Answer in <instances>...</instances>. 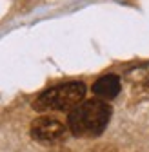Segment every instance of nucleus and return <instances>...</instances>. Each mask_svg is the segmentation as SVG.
<instances>
[{
	"instance_id": "1",
	"label": "nucleus",
	"mask_w": 149,
	"mask_h": 152,
	"mask_svg": "<svg viewBox=\"0 0 149 152\" xmlns=\"http://www.w3.org/2000/svg\"><path fill=\"white\" fill-rule=\"evenodd\" d=\"M113 109L102 100H84L67 114V129L73 136L97 138L105 130Z\"/></svg>"
},
{
	"instance_id": "2",
	"label": "nucleus",
	"mask_w": 149,
	"mask_h": 152,
	"mask_svg": "<svg viewBox=\"0 0 149 152\" xmlns=\"http://www.w3.org/2000/svg\"><path fill=\"white\" fill-rule=\"evenodd\" d=\"M84 96H86L84 82H78V80L66 82L42 91L33 102V109L38 112H47V110L71 112L77 105L84 102Z\"/></svg>"
},
{
	"instance_id": "3",
	"label": "nucleus",
	"mask_w": 149,
	"mask_h": 152,
	"mask_svg": "<svg viewBox=\"0 0 149 152\" xmlns=\"http://www.w3.org/2000/svg\"><path fill=\"white\" fill-rule=\"evenodd\" d=\"M67 125H64L62 121L49 118V116H38L31 121L29 127V134L35 141H38L42 145H53L58 143L67 136Z\"/></svg>"
},
{
	"instance_id": "4",
	"label": "nucleus",
	"mask_w": 149,
	"mask_h": 152,
	"mask_svg": "<svg viewBox=\"0 0 149 152\" xmlns=\"http://www.w3.org/2000/svg\"><path fill=\"white\" fill-rule=\"evenodd\" d=\"M120 89H122V82L117 74H104L93 83V92H95L97 98L102 100V102L117 98L120 94Z\"/></svg>"
},
{
	"instance_id": "5",
	"label": "nucleus",
	"mask_w": 149,
	"mask_h": 152,
	"mask_svg": "<svg viewBox=\"0 0 149 152\" xmlns=\"http://www.w3.org/2000/svg\"><path fill=\"white\" fill-rule=\"evenodd\" d=\"M127 78L131 80L135 85L138 83H149V65H142L136 69H131L127 72Z\"/></svg>"
}]
</instances>
